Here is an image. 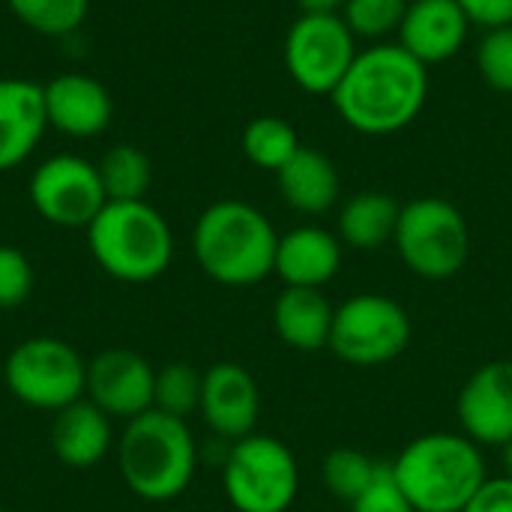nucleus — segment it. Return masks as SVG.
<instances>
[{
	"label": "nucleus",
	"instance_id": "f257e3e1",
	"mask_svg": "<svg viewBox=\"0 0 512 512\" xmlns=\"http://www.w3.org/2000/svg\"><path fill=\"white\" fill-rule=\"evenodd\" d=\"M429 96V69L402 45L360 51L333 90L339 117L363 135H393L411 126Z\"/></svg>",
	"mask_w": 512,
	"mask_h": 512
},
{
	"label": "nucleus",
	"instance_id": "f03ea898",
	"mask_svg": "<svg viewBox=\"0 0 512 512\" xmlns=\"http://www.w3.org/2000/svg\"><path fill=\"white\" fill-rule=\"evenodd\" d=\"M198 267L219 285L249 288L264 282L276 267L279 234L273 222L246 201L210 204L192 231Z\"/></svg>",
	"mask_w": 512,
	"mask_h": 512
},
{
	"label": "nucleus",
	"instance_id": "7ed1b4c3",
	"mask_svg": "<svg viewBox=\"0 0 512 512\" xmlns=\"http://www.w3.org/2000/svg\"><path fill=\"white\" fill-rule=\"evenodd\" d=\"M390 465L414 512H465L489 480L480 444L462 432L420 435Z\"/></svg>",
	"mask_w": 512,
	"mask_h": 512
},
{
	"label": "nucleus",
	"instance_id": "20e7f679",
	"mask_svg": "<svg viewBox=\"0 0 512 512\" xmlns=\"http://www.w3.org/2000/svg\"><path fill=\"white\" fill-rule=\"evenodd\" d=\"M117 459L132 495L150 504H165L189 489L198 468V444L186 420L150 408L126 423Z\"/></svg>",
	"mask_w": 512,
	"mask_h": 512
},
{
	"label": "nucleus",
	"instance_id": "39448f33",
	"mask_svg": "<svg viewBox=\"0 0 512 512\" xmlns=\"http://www.w3.org/2000/svg\"><path fill=\"white\" fill-rule=\"evenodd\" d=\"M96 264L117 282L144 285L159 279L174 258V234L147 201H108L87 225Z\"/></svg>",
	"mask_w": 512,
	"mask_h": 512
},
{
	"label": "nucleus",
	"instance_id": "423d86ee",
	"mask_svg": "<svg viewBox=\"0 0 512 512\" xmlns=\"http://www.w3.org/2000/svg\"><path fill=\"white\" fill-rule=\"evenodd\" d=\"M396 249L411 273L429 282L453 279L471 255V231L462 210L444 198H414L402 204Z\"/></svg>",
	"mask_w": 512,
	"mask_h": 512
},
{
	"label": "nucleus",
	"instance_id": "0eeeda50",
	"mask_svg": "<svg viewBox=\"0 0 512 512\" xmlns=\"http://www.w3.org/2000/svg\"><path fill=\"white\" fill-rule=\"evenodd\" d=\"M222 486L237 512H288L300 492V468L279 438L249 435L228 447Z\"/></svg>",
	"mask_w": 512,
	"mask_h": 512
},
{
	"label": "nucleus",
	"instance_id": "6e6552de",
	"mask_svg": "<svg viewBox=\"0 0 512 512\" xmlns=\"http://www.w3.org/2000/svg\"><path fill=\"white\" fill-rule=\"evenodd\" d=\"M3 378L21 405L57 414L84 399L87 363L69 342L54 336H33L9 351Z\"/></svg>",
	"mask_w": 512,
	"mask_h": 512
},
{
	"label": "nucleus",
	"instance_id": "1a4fd4ad",
	"mask_svg": "<svg viewBox=\"0 0 512 512\" xmlns=\"http://www.w3.org/2000/svg\"><path fill=\"white\" fill-rule=\"evenodd\" d=\"M411 342L408 312L384 294H357L333 312L330 351L360 369L393 363Z\"/></svg>",
	"mask_w": 512,
	"mask_h": 512
},
{
	"label": "nucleus",
	"instance_id": "9d476101",
	"mask_svg": "<svg viewBox=\"0 0 512 512\" xmlns=\"http://www.w3.org/2000/svg\"><path fill=\"white\" fill-rule=\"evenodd\" d=\"M357 54V36L342 15H300L285 36V69L312 96H333Z\"/></svg>",
	"mask_w": 512,
	"mask_h": 512
},
{
	"label": "nucleus",
	"instance_id": "9b49d317",
	"mask_svg": "<svg viewBox=\"0 0 512 512\" xmlns=\"http://www.w3.org/2000/svg\"><path fill=\"white\" fill-rule=\"evenodd\" d=\"M33 210L57 228H87L108 204L99 168L75 153L48 156L30 174Z\"/></svg>",
	"mask_w": 512,
	"mask_h": 512
},
{
	"label": "nucleus",
	"instance_id": "f8f14e48",
	"mask_svg": "<svg viewBox=\"0 0 512 512\" xmlns=\"http://www.w3.org/2000/svg\"><path fill=\"white\" fill-rule=\"evenodd\" d=\"M153 384L156 369L147 357L132 348H108L99 351L87 363V390L96 408H102L111 420H135L153 408Z\"/></svg>",
	"mask_w": 512,
	"mask_h": 512
},
{
	"label": "nucleus",
	"instance_id": "ddd939ff",
	"mask_svg": "<svg viewBox=\"0 0 512 512\" xmlns=\"http://www.w3.org/2000/svg\"><path fill=\"white\" fill-rule=\"evenodd\" d=\"M462 435L480 447H504L512 441V360L480 366L456 399Z\"/></svg>",
	"mask_w": 512,
	"mask_h": 512
},
{
	"label": "nucleus",
	"instance_id": "4468645a",
	"mask_svg": "<svg viewBox=\"0 0 512 512\" xmlns=\"http://www.w3.org/2000/svg\"><path fill=\"white\" fill-rule=\"evenodd\" d=\"M201 417L222 441L255 435L261 414V393L252 372L240 363H216L204 372Z\"/></svg>",
	"mask_w": 512,
	"mask_h": 512
},
{
	"label": "nucleus",
	"instance_id": "2eb2a0df",
	"mask_svg": "<svg viewBox=\"0 0 512 512\" xmlns=\"http://www.w3.org/2000/svg\"><path fill=\"white\" fill-rule=\"evenodd\" d=\"M48 126L69 138L102 135L114 117V99L102 81L84 72H66L45 84Z\"/></svg>",
	"mask_w": 512,
	"mask_h": 512
},
{
	"label": "nucleus",
	"instance_id": "dca6fc26",
	"mask_svg": "<svg viewBox=\"0 0 512 512\" xmlns=\"http://www.w3.org/2000/svg\"><path fill=\"white\" fill-rule=\"evenodd\" d=\"M471 21L456 0H414L399 27V45L423 66L456 57L468 39Z\"/></svg>",
	"mask_w": 512,
	"mask_h": 512
},
{
	"label": "nucleus",
	"instance_id": "f3484780",
	"mask_svg": "<svg viewBox=\"0 0 512 512\" xmlns=\"http://www.w3.org/2000/svg\"><path fill=\"white\" fill-rule=\"evenodd\" d=\"M45 129V87L30 78H0V171L27 162Z\"/></svg>",
	"mask_w": 512,
	"mask_h": 512
},
{
	"label": "nucleus",
	"instance_id": "a211bd4d",
	"mask_svg": "<svg viewBox=\"0 0 512 512\" xmlns=\"http://www.w3.org/2000/svg\"><path fill=\"white\" fill-rule=\"evenodd\" d=\"M342 267V240L318 225H303L279 237L273 273L285 288H324Z\"/></svg>",
	"mask_w": 512,
	"mask_h": 512
},
{
	"label": "nucleus",
	"instance_id": "6ab92c4d",
	"mask_svg": "<svg viewBox=\"0 0 512 512\" xmlns=\"http://www.w3.org/2000/svg\"><path fill=\"white\" fill-rule=\"evenodd\" d=\"M114 444L111 417L96 408L90 399H78L75 405L54 414L51 423V450L60 465L84 471L99 465Z\"/></svg>",
	"mask_w": 512,
	"mask_h": 512
},
{
	"label": "nucleus",
	"instance_id": "aec40b11",
	"mask_svg": "<svg viewBox=\"0 0 512 512\" xmlns=\"http://www.w3.org/2000/svg\"><path fill=\"white\" fill-rule=\"evenodd\" d=\"M279 192L291 210L306 216H321L336 207L342 180L333 159L321 150L300 147L279 171Z\"/></svg>",
	"mask_w": 512,
	"mask_h": 512
},
{
	"label": "nucleus",
	"instance_id": "412c9836",
	"mask_svg": "<svg viewBox=\"0 0 512 512\" xmlns=\"http://www.w3.org/2000/svg\"><path fill=\"white\" fill-rule=\"evenodd\" d=\"M333 312L321 288H285L273 306V327L288 348L312 354L330 345Z\"/></svg>",
	"mask_w": 512,
	"mask_h": 512
},
{
	"label": "nucleus",
	"instance_id": "4be33fe9",
	"mask_svg": "<svg viewBox=\"0 0 512 512\" xmlns=\"http://www.w3.org/2000/svg\"><path fill=\"white\" fill-rule=\"evenodd\" d=\"M402 204L387 192H360L339 213V240L351 249L375 252L396 240Z\"/></svg>",
	"mask_w": 512,
	"mask_h": 512
},
{
	"label": "nucleus",
	"instance_id": "5701e85b",
	"mask_svg": "<svg viewBox=\"0 0 512 512\" xmlns=\"http://www.w3.org/2000/svg\"><path fill=\"white\" fill-rule=\"evenodd\" d=\"M96 168L108 201H144L153 180V168L144 150L132 144H117L105 150Z\"/></svg>",
	"mask_w": 512,
	"mask_h": 512
},
{
	"label": "nucleus",
	"instance_id": "b1692460",
	"mask_svg": "<svg viewBox=\"0 0 512 512\" xmlns=\"http://www.w3.org/2000/svg\"><path fill=\"white\" fill-rule=\"evenodd\" d=\"M300 135L297 129L282 120V117H255L243 129V153L252 165L264 171H279L297 150H300Z\"/></svg>",
	"mask_w": 512,
	"mask_h": 512
},
{
	"label": "nucleus",
	"instance_id": "393cba45",
	"mask_svg": "<svg viewBox=\"0 0 512 512\" xmlns=\"http://www.w3.org/2000/svg\"><path fill=\"white\" fill-rule=\"evenodd\" d=\"M201 387L204 375L189 366V363H168L156 369V384H153V408L186 420L192 411L201 408Z\"/></svg>",
	"mask_w": 512,
	"mask_h": 512
},
{
	"label": "nucleus",
	"instance_id": "a878e982",
	"mask_svg": "<svg viewBox=\"0 0 512 512\" xmlns=\"http://www.w3.org/2000/svg\"><path fill=\"white\" fill-rule=\"evenodd\" d=\"M6 3L24 27L42 36L75 33L90 9V0H6Z\"/></svg>",
	"mask_w": 512,
	"mask_h": 512
},
{
	"label": "nucleus",
	"instance_id": "bb28decb",
	"mask_svg": "<svg viewBox=\"0 0 512 512\" xmlns=\"http://www.w3.org/2000/svg\"><path fill=\"white\" fill-rule=\"evenodd\" d=\"M378 468H381L378 459H372L360 450L339 447V450L327 453V459H324V486L333 498L354 504L372 486V480L378 477Z\"/></svg>",
	"mask_w": 512,
	"mask_h": 512
},
{
	"label": "nucleus",
	"instance_id": "cd10ccee",
	"mask_svg": "<svg viewBox=\"0 0 512 512\" xmlns=\"http://www.w3.org/2000/svg\"><path fill=\"white\" fill-rule=\"evenodd\" d=\"M345 24L354 36L363 39H384L399 33L402 18L408 12V0H345Z\"/></svg>",
	"mask_w": 512,
	"mask_h": 512
},
{
	"label": "nucleus",
	"instance_id": "c85d7f7f",
	"mask_svg": "<svg viewBox=\"0 0 512 512\" xmlns=\"http://www.w3.org/2000/svg\"><path fill=\"white\" fill-rule=\"evenodd\" d=\"M477 69L492 90L512 93V24L486 30L477 48Z\"/></svg>",
	"mask_w": 512,
	"mask_h": 512
},
{
	"label": "nucleus",
	"instance_id": "c756f323",
	"mask_svg": "<svg viewBox=\"0 0 512 512\" xmlns=\"http://www.w3.org/2000/svg\"><path fill=\"white\" fill-rule=\"evenodd\" d=\"M33 282L36 276L30 258L15 246L0 243V312L21 306L30 297Z\"/></svg>",
	"mask_w": 512,
	"mask_h": 512
},
{
	"label": "nucleus",
	"instance_id": "7c9ffc66",
	"mask_svg": "<svg viewBox=\"0 0 512 512\" xmlns=\"http://www.w3.org/2000/svg\"><path fill=\"white\" fill-rule=\"evenodd\" d=\"M351 512H414L411 501L405 498V492L399 489V483L393 477V465L390 462H381L378 477L351 504Z\"/></svg>",
	"mask_w": 512,
	"mask_h": 512
},
{
	"label": "nucleus",
	"instance_id": "2f4dec72",
	"mask_svg": "<svg viewBox=\"0 0 512 512\" xmlns=\"http://www.w3.org/2000/svg\"><path fill=\"white\" fill-rule=\"evenodd\" d=\"M471 24H480L486 30L512 24V0H456Z\"/></svg>",
	"mask_w": 512,
	"mask_h": 512
},
{
	"label": "nucleus",
	"instance_id": "473e14b6",
	"mask_svg": "<svg viewBox=\"0 0 512 512\" xmlns=\"http://www.w3.org/2000/svg\"><path fill=\"white\" fill-rule=\"evenodd\" d=\"M465 512H512V480L510 477H489L483 489Z\"/></svg>",
	"mask_w": 512,
	"mask_h": 512
},
{
	"label": "nucleus",
	"instance_id": "72a5a7b5",
	"mask_svg": "<svg viewBox=\"0 0 512 512\" xmlns=\"http://www.w3.org/2000/svg\"><path fill=\"white\" fill-rule=\"evenodd\" d=\"M303 15H339L345 0H297Z\"/></svg>",
	"mask_w": 512,
	"mask_h": 512
},
{
	"label": "nucleus",
	"instance_id": "f704fd0d",
	"mask_svg": "<svg viewBox=\"0 0 512 512\" xmlns=\"http://www.w3.org/2000/svg\"><path fill=\"white\" fill-rule=\"evenodd\" d=\"M501 462H504V477H510L512 480V441H507V444L501 447Z\"/></svg>",
	"mask_w": 512,
	"mask_h": 512
},
{
	"label": "nucleus",
	"instance_id": "c9c22d12",
	"mask_svg": "<svg viewBox=\"0 0 512 512\" xmlns=\"http://www.w3.org/2000/svg\"><path fill=\"white\" fill-rule=\"evenodd\" d=\"M0 512H6V510H3V507H0Z\"/></svg>",
	"mask_w": 512,
	"mask_h": 512
}]
</instances>
